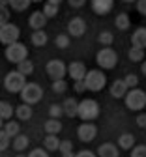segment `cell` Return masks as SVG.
Returning <instances> with one entry per match:
<instances>
[{
	"label": "cell",
	"instance_id": "6da1fadb",
	"mask_svg": "<svg viewBox=\"0 0 146 157\" xmlns=\"http://www.w3.org/2000/svg\"><path fill=\"white\" fill-rule=\"evenodd\" d=\"M124 103H126V107L129 110H142L146 107V92L140 90V88H131L126 95H124Z\"/></svg>",
	"mask_w": 146,
	"mask_h": 157
},
{
	"label": "cell",
	"instance_id": "7a4b0ae2",
	"mask_svg": "<svg viewBox=\"0 0 146 157\" xmlns=\"http://www.w3.org/2000/svg\"><path fill=\"white\" fill-rule=\"evenodd\" d=\"M85 84H86V90L90 92H101L107 84V77L101 69H90L85 75Z\"/></svg>",
	"mask_w": 146,
	"mask_h": 157
},
{
	"label": "cell",
	"instance_id": "3957f363",
	"mask_svg": "<svg viewBox=\"0 0 146 157\" xmlns=\"http://www.w3.org/2000/svg\"><path fill=\"white\" fill-rule=\"evenodd\" d=\"M77 116L81 118L82 122H94L96 118L99 116V105L94 99H82L79 103V110Z\"/></svg>",
	"mask_w": 146,
	"mask_h": 157
},
{
	"label": "cell",
	"instance_id": "277c9868",
	"mask_svg": "<svg viewBox=\"0 0 146 157\" xmlns=\"http://www.w3.org/2000/svg\"><path fill=\"white\" fill-rule=\"evenodd\" d=\"M21 99L23 103H28V105H36L43 99V88L36 82H26L25 88L21 90Z\"/></svg>",
	"mask_w": 146,
	"mask_h": 157
},
{
	"label": "cell",
	"instance_id": "5b68a950",
	"mask_svg": "<svg viewBox=\"0 0 146 157\" xmlns=\"http://www.w3.org/2000/svg\"><path fill=\"white\" fill-rule=\"evenodd\" d=\"M25 84H26V75H23L21 71H10L4 77V88L11 94H21Z\"/></svg>",
	"mask_w": 146,
	"mask_h": 157
},
{
	"label": "cell",
	"instance_id": "8992f818",
	"mask_svg": "<svg viewBox=\"0 0 146 157\" xmlns=\"http://www.w3.org/2000/svg\"><path fill=\"white\" fill-rule=\"evenodd\" d=\"M96 62L101 69H112L116 64H118V54L114 49L111 47H103L101 51H97L96 54Z\"/></svg>",
	"mask_w": 146,
	"mask_h": 157
},
{
	"label": "cell",
	"instance_id": "52a82bcc",
	"mask_svg": "<svg viewBox=\"0 0 146 157\" xmlns=\"http://www.w3.org/2000/svg\"><path fill=\"white\" fill-rule=\"evenodd\" d=\"M6 58H8V62L11 64H19V62H23L25 58H28V49L26 45H23L21 41H15L11 45H6Z\"/></svg>",
	"mask_w": 146,
	"mask_h": 157
},
{
	"label": "cell",
	"instance_id": "ba28073f",
	"mask_svg": "<svg viewBox=\"0 0 146 157\" xmlns=\"http://www.w3.org/2000/svg\"><path fill=\"white\" fill-rule=\"evenodd\" d=\"M19 36H21V30L17 25H11V23H6L0 26V43L4 45H11L15 41H19Z\"/></svg>",
	"mask_w": 146,
	"mask_h": 157
},
{
	"label": "cell",
	"instance_id": "9c48e42d",
	"mask_svg": "<svg viewBox=\"0 0 146 157\" xmlns=\"http://www.w3.org/2000/svg\"><path fill=\"white\" fill-rule=\"evenodd\" d=\"M45 71L49 75L51 81H58V78H64L68 73V66L62 62V60H49L45 66Z\"/></svg>",
	"mask_w": 146,
	"mask_h": 157
},
{
	"label": "cell",
	"instance_id": "30bf717a",
	"mask_svg": "<svg viewBox=\"0 0 146 157\" xmlns=\"http://www.w3.org/2000/svg\"><path fill=\"white\" fill-rule=\"evenodd\" d=\"M96 135H97V127L92 122H82L77 127V136H79V140H82V142H92L96 139Z\"/></svg>",
	"mask_w": 146,
	"mask_h": 157
},
{
	"label": "cell",
	"instance_id": "8fae6325",
	"mask_svg": "<svg viewBox=\"0 0 146 157\" xmlns=\"http://www.w3.org/2000/svg\"><path fill=\"white\" fill-rule=\"evenodd\" d=\"M86 32V23H85V19H81V17H73L71 21L68 23V34L71 37H81V36H85Z\"/></svg>",
	"mask_w": 146,
	"mask_h": 157
},
{
	"label": "cell",
	"instance_id": "7c38bea8",
	"mask_svg": "<svg viewBox=\"0 0 146 157\" xmlns=\"http://www.w3.org/2000/svg\"><path fill=\"white\" fill-rule=\"evenodd\" d=\"M86 66L82 62H71L68 66V75L73 78V81H85V75H86Z\"/></svg>",
	"mask_w": 146,
	"mask_h": 157
},
{
	"label": "cell",
	"instance_id": "4fadbf2b",
	"mask_svg": "<svg viewBox=\"0 0 146 157\" xmlns=\"http://www.w3.org/2000/svg\"><path fill=\"white\" fill-rule=\"evenodd\" d=\"M114 8V0H92V10L97 15H107Z\"/></svg>",
	"mask_w": 146,
	"mask_h": 157
},
{
	"label": "cell",
	"instance_id": "5bb4252c",
	"mask_svg": "<svg viewBox=\"0 0 146 157\" xmlns=\"http://www.w3.org/2000/svg\"><path fill=\"white\" fill-rule=\"evenodd\" d=\"M28 25H30V28H34V30H41V28L47 25L45 13H43V11H34V13L28 17Z\"/></svg>",
	"mask_w": 146,
	"mask_h": 157
},
{
	"label": "cell",
	"instance_id": "9a60e30c",
	"mask_svg": "<svg viewBox=\"0 0 146 157\" xmlns=\"http://www.w3.org/2000/svg\"><path fill=\"white\" fill-rule=\"evenodd\" d=\"M128 94V84L124 78H116V81L111 84V95L116 97V99H122L124 95Z\"/></svg>",
	"mask_w": 146,
	"mask_h": 157
},
{
	"label": "cell",
	"instance_id": "2e32d148",
	"mask_svg": "<svg viewBox=\"0 0 146 157\" xmlns=\"http://www.w3.org/2000/svg\"><path fill=\"white\" fill-rule=\"evenodd\" d=\"M118 155H120V150L112 142H105L97 148V157H118Z\"/></svg>",
	"mask_w": 146,
	"mask_h": 157
},
{
	"label": "cell",
	"instance_id": "e0dca14e",
	"mask_svg": "<svg viewBox=\"0 0 146 157\" xmlns=\"http://www.w3.org/2000/svg\"><path fill=\"white\" fill-rule=\"evenodd\" d=\"M131 45H133V47L146 49V28H137V30L131 34Z\"/></svg>",
	"mask_w": 146,
	"mask_h": 157
},
{
	"label": "cell",
	"instance_id": "ac0fdd59",
	"mask_svg": "<svg viewBox=\"0 0 146 157\" xmlns=\"http://www.w3.org/2000/svg\"><path fill=\"white\" fill-rule=\"evenodd\" d=\"M62 109H64V114L69 116V118H75L77 116V110H79V103L73 97H68V99L62 103Z\"/></svg>",
	"mask_w": 146,
	"mask_h": 157
},
{
	"label": "cell",
	"instance_id": "d6986e66",
	"mask_svg": "<svg viewBox=\"0 0 146 157\" xmlns=\"http://www.w3.org/2000/svg\"><path fill=\"white\" fill-rule=\"evenodd\" d=\"M15 116H17V120L28 122L30 118H32V105H28V103H23V105H19V107L15 109Z\"/></svg>",
	"mask_w": 146,
	"mask_h": 157
},
{
	"label": "cell",
	"instance_id": "ffe728a7",
	"mask_svg": "<svg viewBox=\"0 0 146 157\" xmlns=\"http://www.w3.org/2000/svg\"><path fill=\"white\" fill-rule=\"evenodd\" d=\"M32 45L34 47H43V45H47V32L43 30V28H41V30H34L32 32Z\"/></svg>",
	"mask_w": 146,
	"mask_h": 157
},
{
	"label": "cell",
	"instance_id": "44dd1931",
	"mask_svg": "<svg viewBox=\"0 0 146 157\" xmlns=\"http://www.w3.org/2000/svg\"><path fill=\"white\" fill-rule=\"evenodd\" d=\"M135 146V136L131 133H122L118 136V148L122 150H131Z\"/></svg>",
	"mask_w": 146,
	"mask_h": 157
},
{
	"label": "cell",
	"instance_id": "7402d4cb",
	"mask_svg": "<svg viewBox=\"0 0 146 157\" xmlns=\"http://www.w3.org/2000/svg\"><path fill=\"white\" fill-rule=\"evenodd\" d=\"M45 131H47V135H58L62 131V124L58 118H49L45 122Z\"/></svg>",
	"mask_w": 146,
	"mask_h": 157
},
{
	"label": "cell",
	"instance_id": "603a6c76",
	"mask_svg": "<svg viewBox=\"0 0 146 157\" xmlns=\"http://www.w3.org/2000/svg\"><path fill=\"white\" fill-rule=\"evenodd\" d=\"M114 25H116L118 30H128L131 26V19H129L128 13H118L116 19H114Z\"/></svg>",
	"mask_w": 146,
	"mask_h": 157
},
{
	"label": "cell",
	"instance_id": "cb8c5ba5",
	"mask_svg": "<svg viewBox=\"0 0 146 157\" xmlns=\"http://www.w3.org/2000/svg\"><path fill=\"white\" fill-rule=\"evenodd\" d=\"M43 146H45L47 151H56L58 146H60V139H58L56 135H47L45 140H43Z\"/></svg>",
	"mask_w": 146,
	"mask_h": 157
},
{
	"label": "cell",
	"instance_id": "d4e9b609",
	"mask_svg": "<svg viewBox=\"0 0 146 157\" xmlns=\"http://www.w3.org/2000/svg\"><path fill=\"white\" fill-rule=\"evenodd\" d=\"M11 146H13L17 151H23V150H26V148H28V136H26V135H17V136H13V142H11Z\"/></svg>",
	"mask_w": 146,
	"mask_h": 157
},
{
	"label": "cell",
	"instance_id": "484cf974",
	"mask_svg": "<svg viewBox=\"0 0 146 157\" xmlns=\"http://www.w3.org/2000/svg\"><path fill=\"white\" fill-rule=\"evenodd\" d=\"M17 71H21V73L26 75V77L32 75V73H34V62L28 60V58H25L23 62H19V64H17Z\"/></svg>",
	"mask_w": 146,
	"mask_h": 157
},
{
	"label": "cell",
	"instance_id": "4316f807",
	"mask_svg": "<svg viewBox=\"0 0 146 157\" xmlns=\"http://www.w3.org/2000/svg\"><path fill=\"white\" fill-rule=\"evenodd\" d=\"M2 129L6 131V135L10 136V139H13V136H17V135H19V129H21V127H19V124H17L15 120H8V122L4 124V127H2Z\"/></svg>",
	"mask_w": 146,
	"mask_h": 157
},
{
	"label": "cell",
	"instance_id": "83f0119b",
	"mask_svg": "<svg viewBox=\"0 0 146 157\" xmlns=\"http://www.w3.org/2000/svg\"><path fill=\"white\" fill-rule=\"evenodd\" d=\"M13 114H15V109L8 101H0V118L2 120H10Z\"/></svg>",
	"mask_w": 146,
	"mask_h": 157
},
{
	"label": "cell",
	"instance_id": "f1b7e54d",
	"mask_svg": "<svg viewBox=\"0 0 146 157\" xmlns=\"http://www.w3.org/2000/svg\"><path fill=\"white\" fill-rule=\"evenodd\" d=\"M144 49H140V47H133L131 45V49H129V52H128V56H129V60L131 62H142L144 60Z\"/></svg>",
	"mask_w": 146,
	"mask_h": 157
},
{
	"label": "cell",
	"instance_id": "f546056e",
	"mask_svg": "<svg viewBox=\"0 0 146 157\" xmlns=\"http://www.w3.org/2000/svg\"><path fill=\"white\" fill-rule=\"evenodd\" d=\"M58 6H60V4H54V2H51V0H47L45 6H43V13H45V17H47V19L56 17V15H58Z\"/></svg>",
	"mask_w": 146,
	"mask_h": 157
},
{
	"label": "cell",
	"instance_id": "4dcf8cb0",
	"mask_svg": "<svg viewBox=\"0 0 146 157\" xmlns=\"http://www.w3.org/2000/svg\"><path fill=\"white\" fill-rule=\"evenodd\" d=\"M32 4V0H10V8L15 11H25Z\"/></svg>",
	"mask_w": 146,
	"mask_h": 157
},
{
	"label": "cell",
	"instance_id": "1f68e13d",
	"mask_svg": "<svg viewBox=\"0 0 146 157\" xmlns=\"http://www.w3.org/2000/svg\"><path fill=\"white\" fill-rule=\"evenodd\" d=\"M54 43H56V47H58V49H68V47H69V43H71V39H69V36H68V34H58V36H56V39H54Z\"/></svg>",
	"mask_w": 146,
	"mask_h": 157
},
{
	"label": "cell",
	"instance_id": "d6a6232c",
	"mask_svg": "<svg viewBox=\"0 0 146 157\" xmlns=\"http://www.w3.org/2000/svg\"><path fill=\"white\" fill-rule=\"evenodd\" d=\"M97 41H99L103 47H111V45H112V41H114V36H112L111 32H101V34H99V37H97Z\"/></svg>",
	"mask_w": 146,
	"mask_h": 157
},
{
	"label": "cell",
	"instance_id": "836d02e7",
	"mask_svg": "<svg viewBox=\"0 0 146 157\" xmlns=\"http://www.w3.org/2000/svg\"><path fill=\"white\" fill-rule=\"evenodd\" d=\"M68 90V84L64 78H58V81H53V92L54 94H64Z\"/></svg>",
	"mask_w": 146,
	"mask_h": 157
},
{
	"label": "cell",
	"instance_id": "e575fe53",
	"mask_svg": "<svg viewBox=\"0 0 146 157\" xmlns=\"http://www.w3.org/2000/svg\"><path fill=\"white\" fill-rule=\"evenodd\" d=\"M11 144V139L6 135V131L4 129H0V151H4V150H8V146Z\"/></svg>",
	"mask_w": 146,
	"mask_h": 157
},
{
	"label": "cell",
	"instance_id": "d590c367",
	"mask_svg": "<svg viewBox=\"0 0 146 157\" xmlns=\"http://www.w3.org/2000/svg\"><path fill=\"white\" fill-rule=\"evenodd\" d=\"M10 10H8V6H0V26L2 25H6V23H10Z\"/></svg>",
	"mask_w": 146,
	"mask_h": 157
},
{
	"label": "cell",
	"instance_id": "8d00e7d4",
	"mask_svg": "<svg viewBox=\"0 0 146 157\" xmlns=\"http://www.w3.org/2000/svg\"><path fill=\"white\" fill-rule=\"evenodd\" d=\"M49 114H51V118H60L62 114H64V109H62V105H51L49 107Z\"/></svg>",
	"mask_w": 146,
	"mask_h": 157
},
{
	"label": "cell",
	"instance_id": "74e56055",
	"mask_svg": "<svg viewBox=\"0 0 146 157\" xmlns=\"http://www.w3.org/2000/svg\"><path fill=\"white\" fill-rule=\"evenodd\" d=\"M126 84H128V88H137V84H139V77L137 75H133V73H129V75H126Z\"/></svg>",
	"mask_w": 146,
	"mask_h": 157
},
{
	"label": "cell",
	"instance_id": "f35d334b",
	"mask_svg": "<svg viewBox=\"0 0 146 157\" xmlns=\"http://www.w3.org/2000/svg\"><path fill=\"white\" fill-rule=\"evenodd\" d=\"M58 150H60V153H69V151H73V144H71V140H60Z\"/></svg>",
	"mask_w": 146,
	"mask_h": 157
},
{
	"label": "cell",
	"instance_id": "ab89813d",
	"mask_svg": "<svg viewBox=\"0 0 146 157\" xmlns=\"http://www.w3.org/2000/svg\"><path fill=\"white\" fill-rule=\"evenodd\" d=\"M131 157H146V146H133L131 148Z\"/></svg>",
	"mask_w": 146,
	"mask_h": 157
},
{
	"label": "cell",
	"instance_id": "60d3db41",
	"mask_svg": "<svg viewBox=\"0 0 146 157\" xmlns=\"http://www.w3.org/2000/svg\"><path fill=\"white\" fill-rule=\"evenodd\" d=\"M28 157H49V153H47L45 148H36L28 153Z\"/></svg>",
	"mask_w": 146,
	"mask_h": 157
},
{
	"label": "cell",
	"instance_id": "b9f144b4",
	"mask_svg": "<svg viewBox=\"0 0 146 157\" xmlns=\"http://www.w3.org/2000/svg\"><path fill=\"white\" fill-rule=\"evenodd\" d=\"M75 84H73V90L77 92V94H85L86 92V84H85V81H73Z\"/></svg>",
	"mask_w": 146,
	"mask_h": 157
},
{
	"label": "cell",
	"instance_id": "7bdbcfd3",
	"mask_svg": "<svg viewBox=\"0 0 146 157\" xmlns=\"http://www.w3.org/2000/svg\"><path fill=\"white\" fill-rule=\"evenodd\" d=\"M137 11L146 17V0H137Z\"/></svg>",
	"mask_w": 146,
	"mask_h": 157
},
{
	"label": "cell",
	"instance_id": "ee69618b",
	"mask_svg": "<svg viewBox=\"0 0 146 157\" xmlns=\"http://www.w3.org/2000/svg\"><path fill=\"white\" fill-rule=\"evenodd\" d=\"M75 157H96V153L90 150H81L79 153H75Z\"/></svg>",
	"mask_w": 146,
	"mask_h": 157
},
{
	"label": "cell",
	"instance_id": "f6af8a7d",
	"mask_svg": "<svg viewBox=\"0 0 146 157\" xmlns=\"http://www.w3.org/2000/svg\"><path fill=\"white\" fill-rule=\"evenodd\" d=\"M68 2H69L71 8H82L86 4V0H68Z\"/></svg>",
	"mask_w": 146,
	"mask_h": 157
},
{
	"label": "cell",
	"instance_id": "bcb514c9",
	"mask_svg": "<svg viewBox=\"0 0 146 157\" xmlns=\"http://www.w3.org/2000/svg\"><path fill=\"white\" fill-rule=\"evenodd\" d=\"M137 125H139V127H146V112L137 116Z\"/></svg>",
	"mask_w": 146,
	"mask_h": 157
},
{
	"label": "cell",
	"instance_id": "7dc6e473",
	"mask_svg": "<svg viewBox=\"0 0 146 157\" xmlns=\"http://www.w3.org/2000/svg\"><path fill=\"white\" fill-rule=\"evenodd\" d=\"M140 69H142V75H146V60H142V67Z\"/></svg>",
	"mask_w": 146,
	"mask_h": 157
},
{
	"label": "cell",
	"instance_id": "c3c4849f",
	"mask_svg": "<svg viewBox=\"0 0 146 157\" xmlns=\"http://www.w3.org/2000/svg\"><path fill=\"white\" fill-rule=\"evenodd\" d=\"M0 6H10V0H0Z\"/></svg>",
	"mask_w": 146,
	"mask_h": 157
},
{
	"label": "cell",
	"instance_id": "681fc988",
	"mask_svg": "<svg viewBox=\"0 0 146 157\" xmlns=\"http://www.w3.org/2000/svg\"><path fill=\"white\" fill-rule=\"evenodd\" d=\"M62 157H75V153H73V151H69V153H62Z\"/></svg>",
	"mask_w": 146,
	"mask_h": 157
},
{
	"label": "cell",
	"instance_id": "f907efd6",
	"mask_svg": "<svg viewBox=\"0 0 146 157\" xmlns=\"http://www.w3.org/2000/svg\"><path fill=\"white\" fill-rule=\"evenodd\" d=\"M124 2H128V4H131V2H137V0H124Z\"/></svg>",
	"mask_w": 146,
	"mask_h": 157
},
{
	"label": "cell",
	"instance_id": "816d5d0a",
	"mask_svg": "<svg viewBox=\"0 0 146 157\" xmlns=\"http://www.w3.org/2000/svg\"><path fill=\"white\" fill-rule=\"evenodd\" d=\"M51 2H54V4H60V2H62V0H51Z\"/></svg>",
	"mask_w": 146,
	"mask_h": 157
},
{
	"label": "cell",
	"instance_id": "f5cc1de1",
	"mask_svg": "<svg viewBox=\"0 0 146 157\" xmlns=\"http://www.w3.org/2000/svg\"><path fill=\"white\" fill-rule=\"evenodd\" d=\"M2 122H4V120H2V118H0V129H2Z\"/></svg>",
	"mask_w": 146,
	"mask_h": 157
},
{
	"label": "cell",
	"instance_id": "db71d44e",
	"mask_svg": "<svg viewBox=\"0 0 146 157\" xmlns=\"http://www.w3.org/2000/svg\"><path fill=\"white\" fill-rule=\"evenodd\" d=\"M32 2H41V0H32Z\"/></svg>",
	"mask_w": 146,
	"mask_h": 157
},
{
	"label": "cell",
	"instance_id": "11a10c76",
	"mask_svg": "<svg viewBox=\"0 0 146 157\" xmlns=\"http://www.w3.org/2000/svg\"><path fill=\"white\" fill-rule=\"evenodd\" d=\"M17 157H25V155H17ZM26 157H28V155H26Z\"/></svg>",
	"mask_w": 146,
	"mask_h": 157
}]
</instances>
